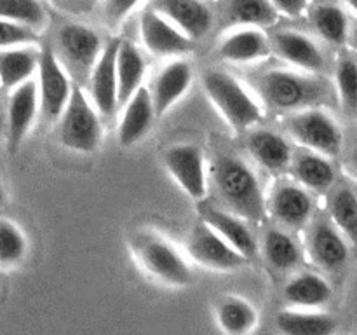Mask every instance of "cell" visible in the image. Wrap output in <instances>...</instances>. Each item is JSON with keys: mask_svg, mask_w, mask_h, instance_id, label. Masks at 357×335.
Instances as JSON below:
<instances>
[{"mask_svg": "<svg viewBox=\"0 0 357 335\" xmlns=\"http://www.w3.org/2000/svg\"><path fill=\"white\" fill-rule=\"evenodd\" d=\"M211 177L229 211L251 222L265 216V198L255 171L241 157L223 154L211 164Z\"/></svg>", "mask_w": 357, "mask_h": 335, "instance_id": "obj_1", "label": "cell"}, {"mask_svg": "<svg viewBox=\"0 0 357 335\" xmlns=\"http://www.w3.org/2000/svg\"><path fill=\"white\" fill-rule=\"evenodd\" d=\"M257 89L265 105L281 112L317 107L328 98L323 80L296 70H268L258 77Z\"/></svg>", "mask_w": 357, "mask_h": 335, "instance_id": "obj_2", "label": "cell"}, {"mask_svg": "<svg viewBox=\"0 0 357 335\" xmlns=\"http://www.w3.org/2000/svg\"><path fill=\"white\" fill-rule=\"evenodd\" d=\"M202 87L222 117L236 131H246L264 119V108L234 75L223 70H209Z\"/></svg>", "mask_w": 357, "mask_h": 335, "instance_id": "obj_3", "label": "cell"}, {"mask_svg": "<svg viewBox=\"0 0 357 335\" xmlns=\"http://www.w3.org/2000/svg\"><path fill=\"white\" fill-rule=\"evenodd\" d=\"M58 121L59 142L65 149L77 154H91L100 147V115L80 86H73L68 103Z\"/></svg>", "mask_w": 357, "mask_h": 335, "instance_id": "obj_4", "label": "cell"}, {"mask_svg": "<svg viewBox=\"0 0 357 335\" xmlns=\"http://www.w3.org/2000/svg\"><path fill=\"white\" fill-rule=\"evenodd\" d=\"M139 265L146 274L167 286H187L192 281L190 265L176 248L153 232H138L132 244Z\"/></svg>", "mask_w": 357, "mask_h": 335, "instance_id": "obj_5", "label": "cell"}, {"mask_svg": "<svg viewBox=\"0 0 357 335\" xmlns=\"http://www.w3.org/2000/svg\"><path fill=\"white\" fill-rule=\"evenodd\" d=\"M289 136L303 149L323 154L326 157L337 156L342 150L344 135L333 115L323 108H303L293 112L286 121Z\"/></svg>", "mask_w": 357, "mask_h": 335, "instance_id": "obj_6", "label": "cell"}, {"mask_svg": "<svg viewBox=\"0 0 357 335\" xmlns=\"http://www.w3.org/2000/svg\"><path fill=\"white\" fill-rule=\"evenodd\" d=\"M37 70L38 108L45 119L58 121L59 115L65 110L66 103H68L70 94H72V80H70L68 73L65 72V66L59 61L56 52L47 45L40 49Z\"/></svg>", "mask_w": 357, "mask_h": 335, "instance_id": "obj_7", "label": "cell"}, {"mask_svg": "<svg viewBox=\"0 0 357 335\" xmlns=\"http://www.w3.org/2000/svg\"><path fill=\"white\" fill-rule=\"evenodd\" d=\"M305 250L310 260L326 272H337L345 267L351 257L349 241L328 216L310 218L307 223Z\"/></svg>", "mask_w": 357, "mask_h": 335, "instance_id": "obj_8", "label": "cell"}, {"mask_svg": "<svg viewBox=\"0 0 357 335\" xmlns=\"http://www.w3.org/2000/svg\"><path fill=\"white\" fill-rule=\"evenodd\" d=\"M167 171L180 185L181 191L195 201H202L208 192V168L204 154L197 145L178 143L169 147L164 154Z\"/></svg>", "mask_w": 357, "mask_h": 335, "instance_id": "obj_9", "label": "cell"}, {"mask_svg": "<svg viewBox=\"0 0 357 335\" xmlns=\"http://www.w3.org/2000/svg\"><path fill=\"white\" fill-rule=\"evenodd\" d=\"M187 251L195 264L211 271L229 272L248 264V258L234 250L204 222H199L188 234Z\"/></svg>", "mask_w": 357, "mask_h": 335, "instance_id": "obj_10", "label": "cell"}, {"mask_svg": "<svg viewBox=\"0 0 357 335\" xmlns=\"http://www.w3.org/2000/svg\"><path fill=\"white\" fill-rule=\"evenodd\" d=\"M265 209L286 229H302L312 218L314 202L309 191L295 181H278L265 198Z\"/></svg>", "mask_w": 357, "mask_h": 335, "instance_id": "obj_11", "label": "cell"}, {"mask_svg": "<svg viewBox=\"0 0 357 335\" xmlns=\"http://www.w3.org/2000/svg\"><path fill=\"white\" fill-rule=\"evenodd\" d=\"M37 112L38 93L37 82L33 79L10 89L6 107V136L7 149L10 154H16L20 150L21 143L24 142L37 119Z\"/></svg>", "mask_w": 357, "mask_h": 335, "instance_id": "obj_12", "label": "cell"}, {"mask_svg": "<svg viewBox=\"0 0 357 335\" xmlns=\"http://www.w3.org/2000/svg\"><path fill=\"white\" fill-rule=\"evenodd\" d=\"M58 47L66 65L72 70L82 72L84 75H89L91 68L103 51L100 35L93 28L79 23L65 24L59 30Z\"/></svg>", "mask_w": 357, "mask_h": 335, "instance_id": "obj_13", "label": "cell"}, {"mask_svg": "<svg viewBox=\"0 0 357 335\" xmlns=\"http://www.w3.org/2000/svg\"><path fill=\"white\" fill-rule=\"evenodd\" d=\"M139 35L146 51L155 56H181L192 49V38L152 7L139 17Z\"/></svg>", "mask_w": 357, "mask_h": 335, "instance_id": "obj_14", "label": "cell"}, {"mask_svg": "<svg viewBox=\"0 0 357 335\" xmlns=\"http://www.w3.org/2000/svg\"><path fill=\"white\" fill-rule=\"evenodd\" d=\"M199 215L206 225L211 227L222 239H225L236 251L250 260L258 251V243L253 232L246 225L244 218L237 216L229 209H222L215 204H209L202 199L199 202Z\"/></svg>", "mask_w": 357, "mask_h": 335, "instance_id": "obj_15", "label": "cell"}, {"mask_svg": "<svg viewBox=\"0 0 357 335\" xmlns=\"http://www.w3.org/2000/svg\"><path fill=\"white\" fill-rule=\"evenodd\" d=\"M121 38H114L103 47L100 58L89 72V91L94 108L103 115H112L119 107L117 101V72L115 58Z\"/></svg>", "mask_w": 357, "mask_h": 335, "instance_id": "obj_16", "label": "cell"}, {"mask_svg": "<svg viewBox=\"0 0 357 335\" xmlns=\"http://www.w3.org/2000/svg\"><path fill=\"white\" fill-rule=\"evenodd\" d=\"M194 72L187 59H173L160 68L150 87L153 110L157 117H162L169 108H173L190 87Z\"/></svg>", "mask_w": 357, "mask_h": 335, "instance_id": "obj_17", "label": "cell"}, {"mask_svg": "<svg viewBox=\"0 0 357 335\" xmlns=\"http://www.w3.org/2000/svg\"><path fill=\"white\" fill-rule=\"evenodd\" d=\"M152 9L192 40L208 34L213 24L211 10L202 0H153Z\"/></svg>", "mask_w": 357, "mask_h": 335, "instance_id": "obj_18", "label": "cell"}, {"mask_svg": "<svg viewBox=\"0 0 357 335\" xmlns=\"http://www.w3.org/2000/svg\"><path fill=\"white\" fill-rule=\"evenodd\" d=\"M272 49L288 65L305 73L323 72L326 61L319 45L307 35L293 30L278 31L272 38Z\"/></svg>", "mask_w": 357, "mask_h": 335, "instance_id": "obj_19", "label": "cell"}, {"mask_svg": "<svg viewBox=\"0 0 357 335\" xmlns=\"http://www.w3.org/2000/svg\"><path fill=\"white\" fill-rule=\"evenodd\" d=\"M272 42L260 28L237 27L222 38L218 56L230 63H253L271 54Z\"/></svg>", "mask_w": 357, "mask_h": 335, "instance_id": "obj_20", "label": "cell"}, {"mask_svg": "<svg viewBox=\"0 0 357 335\" xmlns=\"http://www.w3.org/2000/svg\"><path fill=\"white\" fill-rule=\"evenodd\" d=\"M124 105L126 108L121 122H119L117 138L122 147H131L138 143L152 129L157 115L153 110L149 87L145 86L139 87Z\"/></svg>", "mask_w": 357, "mask_h": 335, "instance_id": "obj_21", "label": "cell"}, {"mask_svg": "<svg viewBox=\"0 0 357 335\" xmlns=\"http://www.w3.org/2000/svg\"><path fill=\"white\" fill-rule=\"evenodd\" d=\"M282 295H284L286 304L293 309L316 311L330 302L333 290L321 274L300 272L286 283Z\"/></svg>", "mask_w": 357, "mask_h": 335, "instance_id": "obj_22", "label": "cell"}, {"mask_svg": "<svg viewBox=\"0 0 357 335\" xmlns=\"http://www.w3.org/2000/svg\"><path fill=\"white\" fill-rule=\"evenodd\" d=\"M275 328L281 335H335L338 320L330 313L316 309H282L275 316Z\"/></svg>", "mask_w": 357, "mask_h": 335, "instance_id": "obj_23", "label": "cell"}, {"mask_svg": "<svg viewBox=\"0 0 357 335\" xmlns=\"http://www.w3.org/2000/svg\"><path fill=\"white\" fill-rule=\"evenodd\" d=\"M248 149L260 166L275 174L286 171L291 164V145L286 142L284 136L271 129H257L251 133Z\"/></svg>", "mask_w": 357, "mask_h": 335, "instance_id": "obj_24", "label": "cell"}, {"mask_svg": "<svg viewBox=\"0 0 357 335\" xmlns=\"http://www.w3.org/2000/svg\"><path fill=\"white\" fill-rule=\"evenodd\" d=\"M291 170L296 178V184L302 185L307 191L326 192L335 184V168L330 157L312 150L302 149L293 154Z\"/></svg>", "mask_w": 357, "mask_h": 335, "instance_id": "obj_25", "label": "cell"}, {"mask_svg": "<svg viewBox=\"0 0 357 335\" xmlns=\"http://www.w3.org/2000/svg\"><path fill=\"white\" fill-rule=\"evenodd\" d=\"M145 70L146 59L139 49L129 40H121L115 58L119 105H124L143 86Z\"/></svg>", "mask_w": 357, "mask_h": 335, "instance_id": "obj_26", "label": "cell"}, {"mask_svg": "<svg viewBox=\"0 0 357 335\" xmlns=\"http://www.w3.org/2000/svg\"><path fill=\"white\" fill-rule=\"evenodd\" d=\"M38 58L40 49L31 44L0 49V86L10 91L30 80L37 72Z\"/></svg>", "mask_w": 357, "mask_h": 335, "instance_id": "obj_27", "label": "cell"}, {"mask_svg": "<svg viewBox=\"0 0 357 335\" xmlns=\"http://www.w3.org/2000/svg\"><path fill=\"white\" fill-rule=\"evenodd\" d=\"M216 323L225 335H248L258 323V313L251 302L239 295H223L216 304Z\"/></svg>", "mask_w": 357, "mask_h": 335, "instance_id": "obj_28", "label": "cell"}, {"mask_svg": "<svg viewBox=\"0 0 357 335\" xmlns=\"http://www.w3.org/2000/svg\"><path fill=\"white\" fill-rule=\"evenodd\" d=\"M328 218L345 239L357 246V195L351 187H337L328 198Z\"/></svg>", "mask_w": 357, "mask_h": 335, "instance_id": "obj_29", "label": "cell"}, {"mask_svg": "<svg viewBox=\"0 0 357 335\" xmlns=\"http://www.w3.org/2000/svg\"><path fill=\"white\" fill-rule=\"evenodd\" d=\"M261 248L265 260L278 271H291L302 260V251L296 241L281 229L267 230Z\"/></svg>", "mask_w": 357, "mask_h": 335, "instance_id": "obj_30", "label": "cell"}, {"mask_svg": "<svg viewBox=\"0 0 357 335\" xmlns=\"http://www.w3.org/2000/svg\"><path fill=\"white\" fill-rule=\"evenodd\" d=\"M227 17L236 27H271L278 21L279 13L271 0H230Z\"/></svg>", "mask_w": 357, "mask_h": 335, "instance_id": "obj_31", "label": "cell"}, {"mask_svg": "<svg viewBox=\"0 0 357 335\" xmlns=\"http://www.w3.org/2000/svg\"><path fill=\"white\" fill-rule=\"evenodd\" d=\"M312 24L326 42L342 45L349 38V17L342 7L335 3H319L312 10Z\"/></svg>", "mask_w": 357, "mask_h": 335, "instance_id": "obj_32", "label": "cell"}, {"mask_svg": "<svg viewBox=\"0 0 357 335\" xmlns=\"http://www.w3.org/2000/svg\"><path fill=\"white\" fill-rule=\"evenodd\" d=\"M0 20L38 31L45 24V10L40 0H0Z\"/></svg>", "mask_w": 357, "mask_h": 335, "instance_id": "obj_33", "label": "cell"}, {"mask_svg": "<svg viewBox=\"0 0 357 335\" xmlns=\"http://www.w3.org/2000/svg\"><path fill=\"white\" fill-rule=\"evenodd\" d=\"M26 250L23 230L10 220L0 218V267H16L23 262Z\"/></svg>", "mask_w": 357, "mask_h": 335, "instance_id": "obj_34", "label": "cell"}, {"mask_svg": "<svg viewBox=\"0 0 357 335\" xmlns=\"http://www.w3.org/2000/svg\"><path fill=\"white\" fill-rule=\"evenodd\" d=\"M335 84L342 105L357 110V59L351 52H342L335 66Z\"/></svg>", "mask_w": 357, "mask_h": 335, "instance_id": "obj_35", "label": "cell"}, {"mask_svg": "<svg viewBox=\"0 0 357 335\" xmlns=\"http://www.w3.org/2000/svg\"><path fill=\"white\" fill-rule=\"evenodd\" d=\"M37 38L38 31L23 27V24L0 20V49L16 47V45H30L37 42Z\"/></svg>", "mask_w": 357, "mask_h": 335, "instance_id": "obj_36", "label": "cell"}, {"mask_svg": "<svg viewBox=\"0 0 357 335\" xmlns=\"http://www.w3.org/2000/svg\"><path fill=\"white\" fill-rule=\"evenodd\" d=\"M142 0H103L105 16L110 23H121Z\"/></svg>", "mask_w": 357, "mask_h": 335, "instance_id": "obj_37", "label": "cell"}, {"mask_svg": "<svg viewBox=\"0 0 357 335\" xmlns=\"http://www.w3.org/2000/svg\"><path fill=\"white\" fill-rule=\"evenodd\" d=\"M271 3L278 9L279 14H286L289 17H298L307 10L309 0H271Z\"/></svg>", "mask_w": 357, "mask_h": 335, "instance_id": "obj_38", "label": "cell"}, {"mask_svg": "<svg viewBox=\"0 0 357 335\" xmlns=\"http://www.w3.org/2000/svg\"><path fill=\"white\" fill-rule=\"evenodd\" d=\"M347 170L351 171L352 177L357 178V145L351 150V154H349V157H347Z\"/></svg>", "mask_w": 357, "mask_h": 335, "instance_id": "obj_39", "label": "cell"}, {"mask_svg": "<svg viewBox=\"0 0 357 335\" xmlns=\"http://www.w3.org/2000/svg\"><path fill=\"white\" fill-rule=\"evenodd\" d=\"M349 44H351V47H352V51H354V54L357 56V24L354 28H352L351 31H349Z\"/></svg>", "mask_w": 357, "mask_h": 335, "instance_id": "obj_40", "label": "cell"}, {"mask_svg": "<svg viewBox=\"0 0 357 335\" xmlns=\"http://www.w3.org/2000/svg\"><path fill=\"white\" fill-rule=\"evenodd\" d=\"M6 133V108L0 105V136Z\"/></svg>", "mask_w": 357, "mask_h": 335, "instance_id": "obj_41", "label": "cell"}, {"mask_svg": "<svg viewBox=\"0 0 357 335\" xmlns=\"http://www.w3.org/2000/svg\"><path fill=\"white\" fill-rule=\"evenodd\" d=\"M6 199H7V195H6V188H3V185L0 184V208H2V206L6 204Z\"/></svg>", "mask_w": 357, "mask_h": 335, "instance_id": "obj_42", "label": "cell"}, {"mask_svg": "<svg viewBox=\"0 0 357 335\" xmlns=\"http://www.w3.org/2000/svg\"><path fill=\"white\" fill-rule=\"evenodd\" d=\"M345 2H347V6L351 7L354 13H357V0H345Z\"/></svg>", "mask_w": 357, "mask_h": 335, "instance_id": "obj_43", "label": "cell"}]
</instances>
